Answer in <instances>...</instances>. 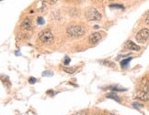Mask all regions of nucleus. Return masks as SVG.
Returning a JSON list of instances; mask_svg holds the SVG:
<instances>
[{"label":"nucleus","mask_w":149,"mask_h":115,"mask_svg":"<svg viewBox=\"0 0 149 115\" xmlns=\"http://www.w3.org/2000/svg\"><path fill=\"white\" fill-rule=\"evenodd\" d=\"M48 1H49V3L50 4H55V3H57V1H58V0H48Z\"/></svg>","instance_id":"21"},{"label":"nucleus","mask_w":149,"mask_h":115,"mask_svg":"<svg viewBox=\"0 0 149 115\" xmlns=\"http://www.w3.org/2000/svg\"><path fill=\"white\" fill-rule=\"evenodd\" d=\"M42 76L43 77H47V76H53V72L52 71H44L42 73Z\"/></svg>","instance_id":"14"},{"label":"nucleus","mask_w":149,"mask_h":115,"mask_svg":"<svg viewBox=\"0 0 149 115\" xmlns=\"http://www.w3.org/2000/svg\"><path fill=\"white\" fill-rule=\"evenodd\" d=\"M134 107H135V108H142L143 105H142V104H138V103L134 102Z\"/></svg>","instance_id":"20"},{"label":"nucleus","mask_w":149,"mask_h":115,"mask_svg":"<svg viewBox=\"0 0 149 115\" xmlns=\"http://www.w3.org/2000/svg\"><path fill=\"white\" fill-rule=\"evenodd\" d=\"M37 22L39 25H43L44 24V19L42 18V16H39V18H37Z\"/></svg>","instance_id":"12"},{"label":"nucleus","mask_w":149,"mask_h":115,"mask_svg":"<svg viewBox=\"0 0 149 115\" xmlns=\"http://www.w3.org/2000/svg\"><path fill=\"white\" fill-rule=\"evenodd\" d=\"M69 62H70V59H69V57H65L64 64H65V65H68V64H69Z\"/></svg>","instance_id":"18"},{"label":"nucleus","mask_w":149,"mask_h":115,"mask_svg":"<svg viewBox=\"0 0 149 115\" xmlns=\"http://www.w3.org/2000/svg\"><path fill=\"white\" fill-rule=\"evenodd\" d=\"M131 60H132V57H128V59L123 60L121 62V66H122V68H124L127 67V66H128V63H129Z\"/></svg>","instance_id":"11"},{"label":"nucleus","mask_w":149,"mask_h":115,"mask_svg":"<svg viewBox=\"0 0 149 115\" xmlns=\"http://www.w3.org/2000/svg\"><path fill=\"white\" fill-rule=\"evenodd\" d=\"M106 97L108 98V99H112V100L116 101H118V102L121 101V99H120V98H119L115 93H109V94L106 95Z\"/></svg>","instance_id":"9"},{"label":"nucleus","mask_w":149,"mask_h":115,"mask_svg":"<svg viewBox=\"0 0 149 115\" xmlns=\"http://www.w3.org/2000/svg\"><path fill=\"white\" fill-rule=\"evenodd\" d=\"M135 38L137 42L139 43H145L149 39V29L148 28H143L138 33L136 34Z\"/></svg>","instance_id":"5"},{"label":"nucleus","mask_w":149,"mask_h":115,"mask_svg":"<svg viewBox=\"0 0 149 115\" xmlns=\"http://www.w3.org/2000/svg\"><path fill=\"white\" fill-rule=\"evenodd\" d=\"M101 63H102V64L106 65V66H109V65H110V67H113V66H114V64H113L112 62H111V61H107V60H105V61H102Z\"/></svg>","instance_id":"13"},{"label":"nucleus","mask_w":149,"mask_h":115,"mask_svg":"<svg viewBox=\"0 0 149 115\" xmlns=\"http://www.w3.org/2000/svg\"><path fill=\"white\" fill-rule=\"evenodd\" d=\"M67 35L72 38H78L82 37L86 33V28L83 26H78V25H71L67 27L66 29Z\"/></svg>","instance_id":"1"},{"label":"nucleus","mask_w":149,"mask_h":115,"mask_svg":"<svg viewBox=\"0 0 149 115\" xmlns=\"http://www.w3.org/2000/svg\"><path fill=\"white\" fill-rule=\"evenodd\" d=\"M146 23L147 25H149V16H147V18H146Z\"/></svg>","instance_id":"22"},{"label":"nucleus","mask_w":149,"mask_h":115,"mask_svg":"<svg viewBox=\"0 0 149 115\" xmlns=\"http://www.w3.org/2000/svg\"><path fill=\"white\" fill-rule=\"evenodd\" d=\"M22 28L25 30H31L32 28V22H31V18H25L24 21L22 22V25H21Z\"/></svg>","instance_id":"7"},{"label":"nucleus","mask_w":149,"mask_h":115,"mask_svg":"<svg viewBox=\"0 0 149 115\" xmlns=\"http://www.w3.org/2000/svg\"><path fill=\"white\" fill-rule=\"evenodd\" d=\"M126 48L130 50H134V51H138L140 50V47L137 44L134 43L133 41H128L126 43Z\"/></svg>","instance_id":"8"},{"label":"nucleus","mask_w":149,"mask_h":115,"mask_svg":"<svg viewBox=\"0 0 149 115\" xmlns=\"http://www.w3.org/2000/svg\"><path fill=\"white\" fill-rule=\"evenodd\" d=\"M74 115H88V112L86 111H81V112H77Z\"/></svg>","instance_id":"15"},{"label":"nucleus","mask_w":149,"mask_h":115,"mask_svg":"<svg viewBox=\"0 0 149 115\" xmlns=\"http://www.w3.org/2000/svg\"><path fill=\"white\" fill-rule=\"evenodd\" d=\"M135 98L142 101H149V84L147 82V79L143 80V87Z\"/></svg>","instance_id":"2"},{"label":"nucleus","mask_w":149,"mask_h":115,"mask_svg":"<svg viewBox=\"0 0 149 115\" xmlns=\"http://www.w3.org/2000/svg\"><path fill=\"white\" fill-rule=\"evenodd\" d=\"M64 71L66 73H69V74H73L76 72L77 68H68V67H64Z\"/></svg>","instance_id":"10"},{"label":"nucleus","mask_w":149,"mask_h":115,"mask_svg":"<svg viewBox=\"0 0 149 115\" xmlns=\"http://www.w3.org/2000/svg\"><path fill=\"white\" fill-rule=\"evenodd\" d=\"M38 37H39V39L45 45H51L54 42V35L52 34L51 30L49 29H45V30H42V32H40Z\"/></svg>","instance_id":"3"},{"label":"nucleus","mask_w":149,"mask_h":115,"mask_svg":"<svg viewBox=\"0 0 149 115\" xmlns=\"http://www.w3.org/2000/svg\"><path fill=\"white\" fill-rule=\"evenodd\" d=\"M100 39H101V35H100V34L98 33V32H94V33H92V34H91V35L89 36V38H88V41H89L90 44L94 45V44L99 43V42L100 41Z\"/></svg>","instance_id":"6"},{"label":"nucleus","mask_w":149,"mask_h":115,"mask_svg":"<svg viewBox=\"0 0 149 115\" xmlns=\"http://www.w3.org/2000/svg\"><path fill=\"white\" fill-rule=\"evenodd\" d=\"M110 7L111 8H123V7L121 5H111Z\"/></svg>","instance_id":"17"},{"label":"nucleus","mask_w":149,"mask_h":115,"mask_svg":"<svg viewBox=\"0 0 149 115\" xmlns=\"http://www.w3.org/2000/svg\"><path fill=\"white\" fill-rule=\"evenodd\" d=\"M29 82H30L31 84H33L36 82V79L35 78H30V79H29Z\"/></svg>","instance_id":"19"},{"label":"nucleus","mask_w":149,"mask_h":115,"mask_svg":"<svg viewBox=\"0 0 149 115\" xmlns=\"http://www.w3.org/2000/svg\"><path fill=\"white\" fill-rule=\"evenodd\" d=\"M109 89H111L112 90H118V91H122V90H125V89H119L117 87H110Z\"/></svg>","instance_id":"16"},{"label":"nucleus","mask_w":149,"mask_h":115,"mask_svg":"<svg viewBox=\"0 0 149 115\" xmlns=\"http://www.w3.org/2000/svg\"><path fill=\"white\" fill-rule=\"evenodd\" d=\"M147 15H149V10L147 11Z\"/></svg>","instance_id":"23"},{"label":"nucleus","mask_w":149,"mask_h":115,"mask_svg":"<svg viewBox=\"0 0 149 115\" xmlns=\"http://www.w3.org/2000/svg\"><path fill=\"white\" fill-rule=\"evenodd\" d=\"M85 16L88 21H98L101 19V14L94 8H90L86 11Z\"/></svg>","instance_id":"4"}]
</instances>
